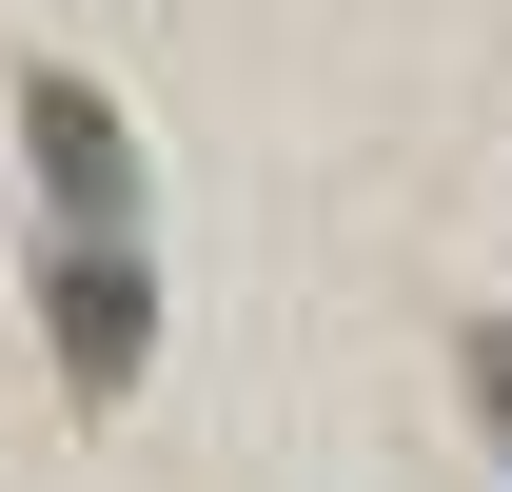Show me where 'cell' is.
Listing matches in <instances>:
<instances>
[{
  "label": "cell",
  "mask_w": 512,
  "mask_h": 492,
  "mask_svg": "<svg viewBox=\"0 0 512 492\" xmlns=\"http://www.w3.org/2000/svg\"><path fill=\"white\" fill-rule=\"evenodd\" d=\"M40 335H60V394H138V355H158L138 237H60V256H40Z\"/></svg>",
  "instance_id": "obj_1"
},
{
  "label": "cell",
  "mask_w": 512,
  "mask_h": 492,
  "mask_svg": "<svg viewBox=\"0 0 512 492\" xmlns=\"http://www.w3.org/2000/svg\"><path fill=\"white\" fill-rule=\"evenodd\" d=\"M20 158H40V197H60L79 237H119V217H138V138H119L99 79H20Z\"/></svg>",
  "instance_id": "obj_2"
},
{
  "label": "cell",
  "mask_w": 512,
  "mask_h": 492,
  "mask_svg": "<svg viewBox=\"0 0 512 492\" xmlns=\"http://www.w3.org/2000/svg\"><path fill=\"white\" fill-rule=\"evenodd\" d=\"M473 414H493V453H512V315H473Z\"/></svg>",
  "instance_id": "obj_3"
}]
</instances>
